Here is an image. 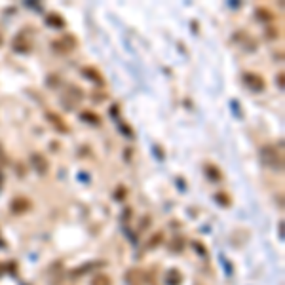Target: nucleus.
I'll list each match as a JSON object with an SVG mask.
<instances>
[{
    "mask_svg": "<svg viewBox=\"0 0 285 285\" xmlns=\"http://www.w3.org/2000/svg\"><path fill=\"white\" fill-rule=\"evenodd\" d=\"M84 76H88L89 80H95V82H99V84H101V82H103V78H101V74H99V72L95 71V69H84Z\"/></svg>",
    "mask_w": 285,
    "mask_h": 285,
    "instance_id": "9",
    "label": "nucleus"
},
{
    "mask_svg": "<svg viewBox=\"0 0 285 285\" xmlns=\"http://www.w3.org/2000/svg\"><path fill=\"white\" fill-rule=\"evenodd\" d=\"M54 48L59 52V54H67V52H71L76 48V40L72 38V36H65V38H61V40H55L54 42Z\"/></svg>",
    "mask_w": 285,
    "mask_h": 285,
    "instance_id": "4",
    "label": "nucleus"
},
{
    "mask_svg": "<svg viewBox=\"0 0 285 285\" xmlns=\"http://www.w3.org/2000/svg\"><path fill=\"white\" fill-rule=\"evenodd\" d=\"M205 173H207V177L213 179V181L221 179V173H219V169H217V167H213V165H207V167H205Z\"/></svg>",
    "mask_w": 285,
    "mask_h": 285,
    "instance_id": "12",
    "label": "nucleus"
},
{
    "mask_svg": "<svg viewBox=\"0 0 285 285\" xmlns=\"http://www.w3.org/2000/svg\"><path fill=\"white\" fill-rule=\"evenodd\" d=\"M91 285H110V278L105 274H95L91 280Z\"/></svg>",
    "mask_w": 285,
    "mask_h": 285,
    "instance_id": "8",
    "label": "nucleus"
},
{
    "mask_svg": "<svg viewBox=\"0 0 285 285\" xmlns=\"http://www.w3.org/2000/svg\"><path fill=\"white\" fill-rule=\"evenodd\" d=\"M10 209H12V213L14 215H23L25 211H29V209H31V202H29L27 198L18 196V198H14V200H12Z\"/></svg>",
    "mask_w": 285,
    "mask_h": 285,
    "instance_id": "3",
    "label": "nucleus"
},
{
    "mask_svg": "<svg viewBox=\"0 0 285 285\" xmlns=\"http://www.w3.org/2000/svg\"><path fill=\"white\" fill-rule=\"evenodd\" d=\"M80 116H82V120H88V122H91V125L101 124V118H99L97 114H91V112H82Z\"/></svg>",
    "mask_w": 285,
    "mask_h": 285,
    "instance_id": "10",
    "label": "nucleus"
},
{
    "mask_svg": "<svg viewBox=\"0 0 285 285\" xmlns=\"http://www.w3.org/2000/svg\"><path fill=\"white\" fill-rule=\"evenodd\" d=\"M181 244H183V240H175V244H173V251H181V249H183V245H181Z\"/></svg>",
    "mask_w": 285,
    "mask_h": 285,
    "instance_id": "14",
    "label": "nucleus"
},
{
    "mask_svg": "<svg viewBox=\"0 0 285 285\" xmlns=\"http://www.w3.org/2000/svg\"><path fill=\"white\" fill-rule=\"evenodd\" d=\"M244 82H245V86L251 88L253 91H263L265 89V80H263V76H259V74H255V72H245L244 74Z\"/></svg>",
    "mask_w": 285,
    "mask_h": 285,
    "instance_id": "2",
    "label": "nucleus"
},
{
    "mask_svg": "<svg viewBox=\"0 0 285 285\" xmlns=\"http://www.w3.org/2000/svg\"><path fill=\"white\" fill-rule=\"evenodd\" d=\"M31 162H33V167H35L40 175H44V173L50 169V163H48V160H46V156L40 154V152H35V154L31 156Z\"/></svg>",
    "mask_w": 285,
    "mask_h": 285,
    "instance_id": "5",
    "label": "nucleus"
},
{
    "mask_svg": "<svg viewBox=\"0 0 285 285\" xmlns=\"http://www.w3.org/2000/svg\"><path fill=\"white\" fill-rule=\"evenodd\" d=\"M261 162L270 167L272 171H284V156H282V152L276 148V146H272V144H266V146H263L261 148Z\"/></svg>",
    "mask_w": 285,
    "mask_h": 285,
    "instance_id": "1",
    "label": "nucleus"
},
{
    "mask_svg": "<svg viewBox=\"0 0 285 285\" xmlns=\"http://www.w3.org/2000/svg\"><path fill=\"white\" fill-rule=\"evenodd\" d=\"M0 184H2V173H0Z\"/></svg>",
    "mask_w": 285,
    "mask_h": 285,
    "instance_id": "15",
    "label": "nucleus"
},
{
    "mask_svg": "<svg viewBox=\"0 0 285 285\" xmlns=\"http://www.w3.org/2000/svg\"><path fill=\"white\" fill-rule=\"evenodd\" d=\"M46 118L54 124V127L57 129V131H61V133H67V131H69V127H67V124L63 122V118H61L59 114H55V112H48Z\"/></svg>",
    "mask_w": 285,
    "mask_h": 285,
    "instance_id": "6",
    "label": "nucleus"
},
{
    "mask_svg": "<svg viewBox=\"0 0 285 285\" xmlns=\"http://www.w3.org/2000/svg\"><path fill=\"white\" fill-rule=\"evenodd\" d=\"M215 200H219L223 205H228V202H226V196H224V194H217V196H215Z\"/></svg>",
    "mask_w": 285,
    "mask_h": 285,
    "instance_id": "13",
    "label": "nucleus"
},
{
    "mask_svg": "<svg viewBox=\"0 0 285 285\" xmlns=\"http://www.w3.org/2000/svg\"><path fill=\"white\" fill-rule=\"evenodd\" d=\"M167 285H181V282H183V276H181V272L179 270H169L167 272Z\"/></svg>",
    "mask_w": 285,
    "mask_h": 285,
    "instance_id": "7",
    "label": "nucleus"
},
{
    "mask_svg": "<svg viewBox=\"0 0 285 285\" xmlns=\"http://www.w3.org/2000/svg\"><path fill=\"white\" fill-rule=\"evenodd\" d=\"M48 25H54V27H63V19L59 18L57 14H52V16H48Z\"/></svg>",
    "mask_w": 285,
    "mask_h": 285,
    "instance_id": "11",
    "label": "nucleus"
}]
</instances>
